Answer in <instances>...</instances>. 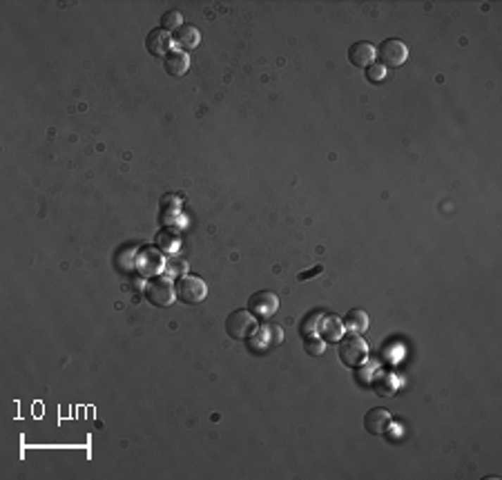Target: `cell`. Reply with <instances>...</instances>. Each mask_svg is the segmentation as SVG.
<instances>
[{
    "label": "cell",
    "instance_id": "6da1fadb",
    "mask_svg": "<svg viewBox=\"0 0 502 480\" xmlns=\"http://www.w3.org/2000/svg\"><path fill=\"white\" fill-rule=\"evenodd\" d=\"M337 355L341 360V365L349 367V369H360L366 358H368V346L366 342L362 340V335L358 333H351V335H344L341 340L337 342Z\"/></svg>",
    "mask_w": 502,
    "mask_h": 480
},
{
    "label": "cell",
    "instance_id": "7a4b0ae2",
    "mask_svg": "<svg viewBox=\"0 0 502 480\" xmlns=\"http://www.w3.org/2000/svg\"><path fill=\"white\" fill-rule=\"evenodd\" d=\"M284 342V331L277 324H263V327L255 329V333L248 337V348L257 353L272 351Z\"/></svg>",
    "mask_w": 502,
    "mask_h": 480
},
{
    "label": "cell",
    "instance_id": "3957f363",
    "mask_svg": "<svg viewBox=\"0 0 502 480\" xmlns=\"http://www.w3.org/2000/svg\"><path fill=\"white\" fill-rule=\"evenodd\" d=\"M175 295L183 304H199L208 295L206 282L199 277H192V275H181L175 282Z\"/></svg>",
    "mask_w": 502,
    "mask_h": 480
},
{
    "label": "cell",
    "instance_id": "277c9868",
    "mask_svg": "<svg viewBox=\"0 0 502 480\" xmlns=\"http://www.w3.org/2000/svg\"><path fill=\"white\" fill-rule=\"evenodd\" d=\"M145 300H148L152 306H158V308L170 306L177 300L172 282H170L168 277H150L148 284H145Z\"/></svg>",
    "mask_w": 502,
    "mask_h": 480
},
{
    "label": "cell",
    "instance_id": "5b68a950",
    "mask_svg": "<svg viewBox=\"0 0 502 480\" xmlns=\"http://www.w3.org/2000/svg\"><path fill=\"white\" fill-rule=\"evenodd\" d=\"M375 51L382 68H402L408 58V47L400 38H387L384 43H379Z\"/></svg>",
    "mask_w": 502,
    "mask_h": 480
},
{
    "label": "cell",
    "instance_id": "8992f818",
    "mask_svg": "<svg viewBox=\"0 0 502 480\" xmlns=\"http://www.w3.org/2000/svg\"><path fill=\"white\" fill-rule=\"evenodd\" d=\"M255 329H257V322L250 310H234L226 320V333L232 340H248V337L255 333Z\"/></svg>",
    "mask_w": 502,
    "mask_h": 480
},
{
    "label": "cell",
    "instance_id": "52a82bcc",
    "mask_svg": "<svg viewBox=\"0 0 502 480\" xmlns=\"http://www.w3.org/2000/svg\"><path fill=\"white\" fill-rule=\"evenodd\" d=\"M277 308H280V297H277L272 291H259L248 300V310L261 320L272 317L277 313Z\"/></svg>",
    "mask_w": 502,
    "mask_h": 480
},
{
    "label": "cell",
    "instance_id": "ba28073f",
    "mask_svg": "<svg viewBox=\"0 0 502 480\" xmlns=\"http://www.w3.org/2000/svg\"><path fill=\"white\" fill-rule=\"evenodd\" d=\"M317 335L328 344H337L341 337L346 335V327H344V322L335 315H322L320 324H317Z\"/></svg>",
    "mask_w": 502,
    "mask_h": 480
},
{
    "label": "cell",
    "instance_id": "9c48e42d",
    "mask_svg": "<svg viewBox=\"0 0 502 480\" xmlns=\"http://www.w3.org/2000/svg\"><path fill=\"white\" fill-rule=\"evenodd\" d=\"M393 424V416L382 407L371 409L364 416V429L371 434V436H384Z\"/></svg>",
    "mask_w": 502,
    "mask_h": 480
},
{
    "label": "cell",
    "instance_id": "30bf717a",
    "mask_svg": "<svg viewBox=\"0 0 502 480\" xmlns=\"http://www.w3.org/2000/svg\"><path fill=\"white\" fill-rule=\"evenodd\" d=\"M145 49L156 58H165L170 51H172V36L163 32L161 27L152 30L148 36H145Z\"/></svg>",
    "mask_w": 502,
    "mask_h": 480
},
{
    "label": "cell",
    "instance_id": "8fae6325",
    "mask_svg": "<svg viewBox=\"0 0 502 480\" xmlns=\"http://www.w3.org/2000/svg\"><path fill=\"white\" fill-rule=\"evenodd\" d=\"M375 58H377L375 45L368 41L353 43L349 47V61H351V65H355V68H368L371 63H375Z\"/></svg>",
    "mask_w": 502,
    "mask_h": 480
},
{
    "label": "cell",
    "instance_id": "7c38bea8",
    "mask_svg": "<svg viewBox=\"0 0 502 480\" xmlns=\"http://www.w3.org/2000/svg\"><path fill=\"white\" fill-rule=\"evenodd\" d=\"M172 43L177 45L179 51H190V49H194V47H199L201 34H199V30L194 27V25L183 23L181 27L172 34Z\"/></svg>",
    "mask_w": 502,
    "mask_h": 480
},
{
    "label": "cell",
    "instance_id": "4fadbf2b",
    "mask_svg": "<svg viewBox=\"0 0 502 480\" xmlns=\"http://www.w3.org/2000/svg\"><path fill=\"white\" fill-rule=\"evenodd\" d=\"M163 70L170 74V76H183L188 70H190V58L186 51H179V49H172L170 54L163 58Z\"/></svg>",
    "mask_w": 502,
    "mask_h": 480
},
{
    "label": "cell",
    "instance_id": "5bb4252c",
    "mask_svg": "<svg viewBox=\"0 0 502 480\" xmlns=\"http://www.w3.org/2000/svg\"><path fill=\"white\" fill-rule=\"evenodd\" d=\"M371 386H373V391L382 398H389V396H395V391H398V378H395L393 373L389 371H382L377 373L375 378L371 380Z\"/></svg>",
    "mask_w": 502,
    "mask_h": 480
},
{
    "label": "cell",
    "instance_id": "9a60e30c",
    "mask_svg": "<svg viewBox=\"0 0 502 480\" xmlns=\"http://www.w3.org/2000/svg\"><path fill=\"white\" fill-rule=\"evenodd\" d=\"M344 327H346L351 333L362 335V333L368 329V315H366V310H362V308L349 310L346 317H344Z\"/></svg>",
    "mask_w": 502,
    "mask_h": 480
},
{
    "label": "cell",
    "instance_id": "2e32d148",
    "mask_svg": "<svg viewBox=\"0 0 502 480\" xmlns=\"http://www.w3.org/2000/svg\"><path fill=\"white\" fill-rule=\"evenodd\" d=\"M181 25H183V16H181L179 9H170L161 16V30L163 32H177Z\"/></svg>",
    "mask_w": 502,
    "mask_h": 480
},
{
    "label": "cell",
    "instance_id": "e0dca14e",
    "mask_svg": "<svg viewBox=\"0 0 502 480\" xmlns=\"http://www.w3.org/2000/svg\"><path fill=\"white\" fill-rule=\"evenodd\" d=\"M303 348H306L308 355L320 358V355L326 353V342L322 340L320 335H308V337H303Z\"/></svg>",
    "mask_w": 502,
    "mask_h": 480
},
{
    "label": "cell",
    "instance_id": "ac0fdd59",
    "mask_svg": "<svg viewBox=\"0 0 502 480\" xmlns=\"http://www.w3.org/2000/svg\"><path fill=\"white\" fill-rule=\"evenodd\" d=\"M384 76H387V68H382L379 63H371L366 68V72H364V79L368 81V83H382L384 81Z\"/></svg>",
    "mask_w": 502,
    "mask_h": 480
},
{
    "label": "cell",
    "instance_id": "d6986e66",
    "mask_svg": "<svg viewBox=\"0 0 502 480\" xmlns=\"http://www.w3.org/2000/svg\"><path fill=\"white\" fill-rule=\"evenodd\" d=\"M320 317H322V313H313L308 320H303V324H301V335L303 337L317 335V324H320Z\"/></svg>",
    "mask_w": 502,
    "mask_h": 480
},
{
    "label": "cell",
    "instance_id": "ffe728a7",
    "mask_svg": "<svg viewBox=\"0 0 502 480\" xmlns=\"http://www.w3.org/2000/svg\"><path fill=\"white\" fill-rule=\"evenodd\" d=\"M322 270H324V266H315V268H310V270H301L299 275H297V279H299V282L313 279V277H317V275H322Z\"/></svg>",
    "mask_w": 502,
    "mask_h": 480
},
{
    "label": "cell",
    "instance_id": "44dd1931",
    "mask_svg": "<svg viewBox=\"0 0 502 480\" xmlns=\"http://www.w3.org/2000/svg\"><path fill=\"white\" fill-rule=\"evenodd\" d=\"M168 275L170 277H181V272L186 270V262H181V264H168Z\"/></svg>",
    "mask_w": 502,
    "mask_h": 480
}]
</instances>
